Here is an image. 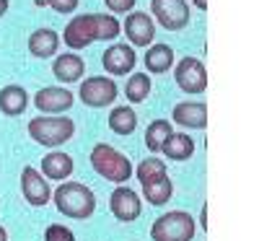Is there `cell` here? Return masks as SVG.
Listing matches in <instances>:
<instances>
[{"mask_svg": "<svg viewBox=\"0 0 259 241\" xmlns=\"http://www.w3.org/2000/svg\"><path fill=\"white\" fill-rule=\"evenodd\" d=\"M119 31H122V26L112 13H83V16H75L65 26L62 42L70 50H85L99 39H106V42L117 39Z\"/></svg>", "mask_w": 259, "mask_h": 241, "instance_id": "1", "label": "cell"}, {"mask_svg": "<svg viewBox=\"0 0 259 241\" xmlns=\"http://www.w3.org/2000/svg\"><path fill=\"white\" fill-rule=\"evenodd\" d=\"M52 200L57 205V210L65 218H75V221H89V218L96 213V194L89 184L80 182H62L55 192Z\"/></svg>", "mask_w": 259, "mask_h": 241, "instance_id": "2", "label": "cell"}, {"mask_svg": "<svg viewBox=\"0 0 259 241\" xmlns=\"http://www.w3.org/2000/svg\"><path fill=\"white\" fill-rule=\"evenodd\" d=\"M89 158H91V169L99 174V177L109 179L114 184H127V179L133 177V171H135L133 161L109 143H96L91 148Z\"/></svg>", "mask_w": 259, "mask_h": 241, "instance_id": "3", "label": "cell"}, {"mask_svg": "<svg viewBox=\"0 0 259 241\" xmlns=\"http://www.w3.org/2000/svg\"><path fill=\"white\" fill-rule=\"evenodd\" d=\"M26 130H29L34 143L45 145V148H57L75 135V122L70 117H62V114H50V117L29 119Z\"/></svg>", "mask_w": 259, "mask_h": 241, "instance_id": "4", "label": "cell"}, {"mask_svg": "<svg viewBox=\"0 0 259 241\" xmlns=\"http://www.w3.org/2000/svg\"><path fill=\"white\" fill-rule=\"evenodd\" d=\"M194 233H197V223L187 210H168L150 226L153 241H192Z\"/></svg>", "mask_w": 259, "mask_h": 241, "instance_id": "5", "label": "cell"}, {"mask_svg": "<svg viewBox=\"0 0 259 241\" xmlns=\"http://www.w3.org/2000/svg\"><path fill=\"white\" fill-rule=\"evenodd\" d=\"M117 94H119L117 83L106 75H91V78L80 81V91H78L80 101L91 109H104V106L114 104Z\"/></svg>", "mask_w": 259, "mask_h": 241, "instance_id": "6", "label": "cell"}, {"mask_svg": "<svg viewBox=\"0 0 259 241\" xmlns=\"http://www.w3.org/2000/svg\"><path fill=\"white\" fill-rule=\"evenodd\" d=\"M150 11L166 31H182L189 24L187 0H150Z\"/></svg>", "mask_w": 259, "mask_h": 241, "instance_id": "7", "label": "cell"}, {"mask_svg": "<svg viewBox=\"0 0 259 241\" xmlns=\"http://www.w3.org/2000/svg\"><path fill=\"white\" fill-rule=\"evenodd\" d=\"M174 81L184 94H202L207 89V70L202 60L197 57H184L174 68Z\"/></svg>", "mask_w": 259, "mask_h": 241, "instance_id": "8", "label": "cell"}, {"mask_svg": "<svg viewBox=\"0 0 259 241\" xmlns=\"http://www.w3.org/2000/svg\"><path fill=\"white\" fill-rule=\"evenodd\" d=\"M109 210L117 221L122 223H133L143 213V200L135 189H130L127 184H117L114 192L109 194Z\"/></svg>", "mask_w": 259, "mask_h": 241, "instance_id": "9", "label": "cell"}, {"mask_svg": "<svg viewBox=\"0 0 259 241\" xmlns=\"http://www.w3.org/2000/svg\"><path fill=\"white\" fill-rule=\"evenodd\" d=\"M124 36L130 39V47H148L156 39V21L143 11H130L124 18Z\"/></svg>", "mask_w": 259, "mask_h": 241, "instance_id": "10", "label": "cell"}, {"mask_svg": "<svg viewBox=\"0 0 259 241\" xmlns=\"http://www.w3.org/2000/svg\"><path fill=\"white\" fill-rule=\"evenodd\" d=\"M21 192H24V200L34 208H45L52 200L50 182L34 166H24V171H21Z\"/></svg>", "mask_w": 259, "mask_h": 241, "instance_id": "11", "label": "cell"}, {"mask_svg": "<svg viewBox=\"0 0 259 241\" xmlns=\"http://www.w3.org/2000/svg\"><path fill=\"white\" fill-rule=\"evenodd\" d=\"M73 101H75L73 91H68L65 86H47V89H39L36 96H34V106L41 114L68 112V109L73 106Z\"/></svg>", "mask_w": 259, "mask_h": 241, "instance_id": "12", "label": "cell"}, {"mask_svg": "<svg viewBox=\"0 0 259 241\" xmlns=\"http://www.w3.org/2000/svg\"><path fill=\"white\" fill-rule=\"evenodd\" d=\"M101 65H104L106 73L124 75V73H133V70H135L138 55H135V50L130 47V45H124V42H117V45H112L109 50H104Z\"/></svg>", "mask_w": 259, "mask_h": 241, "instance_id": "13", "label": "cell"}, {"mask_svg": "<svg viewBox=\"0 0 259 241\" xmlns=\"http://www.w3.org/2000/svg\"><path fill=\"white\" fill-rule=\"evenodd\" d=\"M171 119L184 130H205L207 127V106L202 101H179L174 106V112H171Z\"/></svg>", "mask_w": 259, "mask_h": 241, "instance_id": "14", "label": "cell"}, {"mask_svg": "<svg viewBox=\"0 0 259 241\" xmlns=\"http://www.w3.org/2000/svg\"><path fill=\"white\" fill-rule=\"evenodd\" d=\"M52 73L60 83H78L85 73V62L78 52H62L52 62Z\"/></svg>", "mask_w": 259, "mask_h": 241, "instance_id": "15", "label": "cell"}, {"mask_svg": "<svg viewBox=\"0 0 259 241\" xmlns=\"http://www.w3.org/2000/svg\"><path fill=\"white\" fill-rule=\"evenodd\" d=\"M73 158L62 150H52L41 158V174L45 179H55V182H68V177H73Z\"/></svg>", "mask_w": 259, "mask_h": 241, "instance_id": "16", "label": "cell"}, {"mask_svg": "<svg viewBox=\"0 0 259 241\" xmlns=\"http://www.w3.org/2000/svg\"><path fill=\"white\" fill-rule=\"evenodd\" d=\"M29 106V94L24 86H6V89H0V112H3L6 117H18L24 114Z\"/></svg>", "mask_w": 259, "mask_h": 241, "instance_id": "17", "label": "cell"}, {"mask_svg": "<svg viewBox=\"0 0 259 241\" xmlns=\"http://www.w3.org/2000/svg\"><path fill=\"white\" fill-rule=\"evenodd\" d=\"M57 47H60V34L55 31V29H36L31 36H29V52L34 55V57H39V60H47V57H52L55 52H57Z\"/></svg>", "mask_w": 259, "mask_h": 241, "instance_id": "18", "label": "cell"}, {"mask_svg": "<svg viewBox=\"0 0 259 241\" xmlns=\"http://www.w3.org/2000/svg\"><path fill=\"white\" fill-rule=\"evenodd\" d=\"M161 153L171 161H187L194 156V140L187 133H171L166 143L161 145Z\"/></svg>", "mask_w": 259, "mask_h": 241, "instance_id": "19", "label": "cell"}, {"mask_svg": "<svg viewBox=\"0 0 259 241\" xmlns=\"http://www.w3.org/2000/svg\"><path fill=\"white\" fill-rule=\"evenodd\" d=\"M143 194H145V203L148 205H153V208L166 205L171 200V194H174V184H171L168 174H166V177L153 179V182H148V184H143Z\"/></svg>", "mask_w": 259, "mask_h": 241, "instance_id": "20", "label": "cell"}, {"mask_svg": "<svg viewBox=\"0 0 259 241\" xmlns=\"http://www.w3.org/2000/svg\"><path fill=\"white\" fill-rule=\"evenodd\" d=\"M109 130L117 135H133L138 130V114L133 106H114L109 114Z\"/></svg>", "mask_w": 259, "mask_h": 241, "instance_id": "21", "label": "cell"}, {"mask_svg": "<svg viewBox=\"0 0 259 241\" xmlns=\"http://www.w3.org/2000/svg\"><path fill=\"white\" fill-rule=\"evenodd\" d=\"M174 65V50L168 45H153L145 52V70L148 73H166Z\"/></svg>", "mask_w": 259, "mask_h": 241, "instance_id": "22", "label": "cell"}, {"mask_svg": "<svg viewBox=\"0 0 259 241\" xmlns=\"http://www.w3.org/2000/svg\"><path fill=\"white\" fill-rule=\"evenodd\" d=\"M171 133H174V130H171V122L168 119H153V122L145 127V148L150 153H158L161 145L166 143V138Z\"/></svg>", "mask_w": 259, "mask_h": 241, "instance_id": "23", "label": "cell"}, {"mask_svg": "<svg viewBox=\"0 0 259 241\" xmlns=\"http://www.w3.org/2000/svg\"><path fill=\"white\" fill-rule=\"evenodd\" d=\"M150 94V75L148 73H133L124 86V96L130 104H143Z\"/></svg>", "mask_w": 259, "mask_h": 241, "instance_id": "24", "label": "cell"}, {"mask_svg": "<svg viewBox=\"0 0 259 241\" xmlns=\"http://www.w3.org/2000/svg\"><path fill=\"white\" fill-rule=\"evenodd\" d=\"M166 164L158 158V156H148V158H143L140 164H138V169H135V177L140 179V184H148V182H153V179H158V177H166Z\"/></svg>", "mask_w": 259, "mask_h": 241, "instance_id": "25", "label": "cell"}, {"mask_svg": "<svg viewBox=\"0 0 259 241\" xmlns=\"http://www.w3.org/2000/svg\"><path fill=\"white\" fill-rule=\"evenodd\" d=\"M45 241H75V233L62 223H52L45 231Z\"/></svg>", "mask_w": 259, "mask_h": 241, "instance_id": "26", "label": "cell"}, {"mask_svg": "<svg viewBox=\"0 0 259 241\" xmlns=\"http://www.w3.org/2000/svg\"><path fill=\"white\" fill-rule=\"evenodd\" d=\"M78 3L80 0H47V6L57 13H73V11H78Z\"/></svg>", "mask_w": 259, "mask_h": 241, "instance_id": "27", "label": "cell"}, {"mask_svg": "<svg viewBox=\"0 0 259 241\" xmlns=\"http://www.w3.org/2000/svg\"><path fill=\"white\" fill-rule=\"evenodd\" d=\"M104 3H106V8H109L112 13H130L135 8L138 0H104Z\"/></svg>", "mask_w": 259, "mask_h": 241, "instance_id": "28", "label": "cell"}, {"mask_svg": "<svg viewBox=\"0 0 259 241\" xmlns=\"http://www.w3.org/2000/svg\"><path fill=\"white\" fill-rule=\"evenodd\" d=\"M200 223H202V228L207 231V205H202V215H200Z\"/></svg>", "mask_w": 259, "mask_h": 241, "instance_id": "29", "label": "cell"}, {"mask_svg": "<svg viewBox=\"0 0 259 241\" xmlns=\"http://www.w3.org/2000/svg\"><path fill=\"white\" fill-rule=\"evenodd\" d=\"M8 6H11L8 0H0V18H3V16L8 13Z\"/></svg>", "mask_w": 259, "mask_h": 241, "instance_id": "30", "label": "cell"}, {"mask_svg": "<svg viewBox=\"0 0 259 241\" xmlns=\"http://www.w3.org/2000/svg\"><path fill=\"white\" fill-rule=\"evenodd\" d=\"M192 3H194V6H197L200 11H207V0H192Z\"/></svg>", "mask_w": 259, "mask_h": 241, "instance_id": "31", "label": "cell"}, {"mask_svg": "<svg viewBox=\"0 0 259 241\" xmlns=\"http://www.w3.org/2000/svg\"><path fill=\"white\" fill-rule=\"evenodd\" d=\"M0 241H8V231L3 226H0Z\"/></svg>", "mask_w": 259, "mask_h": 241, "instance_id": "32", "label": "cell"}, {"mask_svg": "<svg viewBox=\"0 0 259 241\" xmlns=\"http://www.w3.org/2000/svg\"><path fill=\"white\" fill-rule=\"evenodd\" d=\"M34 6H39V8H45V6H47V0H34Z\"/></svg>", "mask_w": 259, "mask_h": 241, "instance_id": "33", "label": "cell"}]
</instances>
